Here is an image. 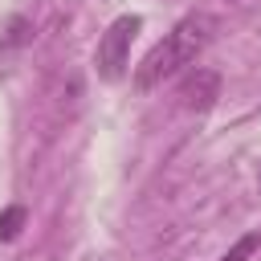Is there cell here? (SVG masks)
I'll return each mask as SVG.
<instances>
[{"instance_id":"6da1fadb","label":"cell","mask_w":261,"mask_h":261,"mask_svg":"<svg viewBox=\"0 0 261 261\" xmlns=\"http://www.w3.org/2000/svg\"><path fill=\"white\" fill-rule=\"evenodd\" d=\"M212 33H216V16H208V12L184 16V20H179L159 45H151V53L139 61L135 86H139V90H155L159 82L175 77L184 65H192V61L204 53V45L212 41Z\"/></svg>"},{"instance_id":"7a4b0ae2","label":"cell","mask_w":261,"mask_h":261,"mask_svg":"<svg viewBox=\"0 0 261 261\" xmlns=\"http://www.w3.org/2000/svg\"><path fill=\"white\" fill-rule=\"evenodd\" d=\"M139 24H143V20H139L135 12H126V16H118V20L102 33V41H98V77H102V82H118V77L126 73L130 41H135Z\"/></svg>"},{"instance_id":"3957f363","label":"cell","mask_w":261,"mask_h":261,"mask_svg":"<svg viewBox=\"0 0 261 261\" xmlns=\"http://www.w3.org/2000/svg\"><path fill=\"white\" fill-rule=\"evenodd\" d=\"M220 98V77L212 69H196L179 82V106L184 110H208Z\"/></svg>"},{"instance_id":"277c9868","label":"cell","mask_w":261,"mask_h":261,"mask_svg":"<svg viewBox=\"0 0 261 261\" xmlns=\"http://www.w3.org/2000/svg\"><path fill=\"white\" fill-rule=\"evenodd\" d=\"M24 220H29V212H24L20 204H8V208L0 212V241H16L20 228H24Z\"/></svg>"},{"instance_id":"5b68a950","label":"cell","mask_w":261,"mask_h":261,"mask_svg":"<svg viewBox=\"0 0 261 261\" xmlns=\"http://www.w3.org/2000/svg\"><path fill=\"white\" fill-rule=\"evenodd\" d=\"M257 249H261V232H245V237H241V241H237V245H232L220 261H249Z\"/></svg>"},{"instance_id":"8992f818","label":"cell","mask_w":261,"mask_h":261,"mask_svg":"<svg viewBox=\"0 0 261 261\" xmlns=\"http://www.w3.org/2000/svg\"><path fill=\"white\" fill-rule=\"evenodd\" d=\"M20 41H24V20L16 16V20H12V37H8V45H20Z\"/></svg>"}]
</instances>
